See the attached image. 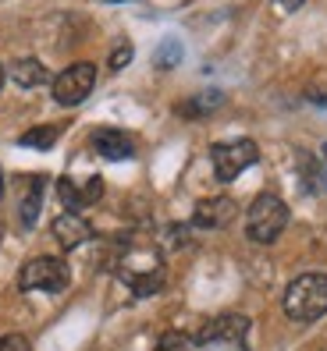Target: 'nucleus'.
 I'll use <instances>...</instances> for the list:
<instances>
[{
    "label": "nucleus",
    "mask_w": 327,
    "mask_h": 351,
    "mask_svg": "<svg viewBox=\"0 0 327 351\" xmlns=\"http://www.w3.org/2000/svg\"><path fill=\"white\" fill-rule=\"evenodd\" d=\"M324 184H327V142H324Z\"/></svg>",
    "instance_id": "412c9836"
},
{
    "label": "nucleus",
    "mask_w": 327,
    "mask_h": 351,
    "mask_svg": "<svg viewBox=\"0 0 327 351\" xmlns=\"http://www.w3.org/2000/svg\"><path fill=\"white\" fill-rule=\"evenodd\" d=\"M256 160H260V149L253 138H235V142H217V146H210V163H214L217 181H235Z\"/></svg>",
    "instance_id": "20e7f679"
},
{
    "label": "nucleus",
    "mask_w": 327,
    "mask_h": 351,
    "mask_svg": "<svg viewBox=\"0 0 327 351\" xmlns=\"http://www.w3.org/2000/svg\"><path fill=\"white\" fill-rule=\"evenodd\" d=\"M217 103H221V93H214V96H203V99H192V103H181L178 114H189V117H196V114H207V110H214Z\"/></svg>",
    "instance_id": "dca6fc26"
},
{
    "label": "nucleus",
    "mask_w": 327,
    "mask_h": 351,
    "mask_svg": "<svg viewBox=\"0 0 327 351\" xmlns=\"http://www.w3.org/2000/svg\"><path fill=\"white\" fill-rule=\"evenodd\" d=\"M107 4H121V0H107Z\"/></svg>",
    "instance_id": "b1692460"
},
{
    "label": "nucleus",
    "mask_w": 327,
    "mask_h": 351,
    "mask_svg": "<svg viewBox=\"0 0 327 351\" xmlns=\"http://www.w3.org/2000/svg\"><path fill=\"white\" fill-rule=\"evenodd\" d=\"M0 195H4V174H0Z\"/></svg>",
    "instance_id": "5701e85b"
},
{
    "label": "nucleus",
    "mask_w": 327,
    "mask_h": 351,
    "mask_svg": "<svg viewBox=\"0 0 327 351\" xmlns=\"http://www.w3.org/2000/svg\"><path fill=\"white\" fill-rule=\"evenodd\" d=\"M128 60H132V47H128V43H121V47L111 53V60H107V64H111V71H121V68L128 64Z\"/></svg>",
    "instance_id": "6ab92c4d"
},
{
    "label": "nucleus",
    "mask_w": 327,
    "mask_h": 351,
    "mask_svg": "<svg viewBox=\"0 0 327 351\" xmlns=\"http://www.w3.org/2000/svg\"><path fill=\"white\" fill-rule=\"evenodd\" d=\"M71 284V270L65 259L57 256H36L22 266L18 274V287L22 291H47V295H60Z\"/></svg>",
    "instance_id": "7ed1b4c3"
},
{
    "label": "nucleus",
    "mask_w": 327,
    "mask_h": 351,
    "mask_svg": "<svg viewBox=\"0 0 327 351\" xmlns=\"http://www.w3.org/2000/svg\"><path fill=\"white\" fill-rule=\"evenodd\" d=\"M0 351H32L25 334H4L0 337Z\"/></svg>",
    "instance_id": "f3484780"
},
{
    "label": "nucleus",
    "mask_w": 327,
    "mask_h": 351,
    "mask_svg": "<svg viewBox=\"0 0 327 351\" xmlns=\"http://www.w3.org/2000/svg\"><path fill=\"white\" fill-rule=\"evenodd\" d=\"M327 313V274H302L284 291V316L295 323H313Z\"/></svg>",
    "instance_id": "f257e3e1"
},
{
    "label": "nucleus",
    "mask_w": 327,
    "mask_h": 351,
    "mask_svg": "<svg viewBox=\"0 0 327 351\" xmlns=\"http://www.w3.org/2000/svg\"><path fill=\"white\" fill-rule=\"evenodd\" d=\"M39 199H43V178H32L29 192H25V199H22V223H25V227H32L36 217H39Z\"/></svg>",
    "instance_id": "ddd939ff"
},
{
    "label": "nucleus",
    "mask_w": 327,
    "mask_h": 351,
    "mask_svg": "<svg viewBox=\"0 0 327 351\" xmlns=\"http://www.w3.org/2000/svg\"><path fill=\"white\" fill-rule=\"evenodd\" d=\"M11 78L22 89H36V86H43V82H50V71H47V64H39L36 57H22L11 64Z\"/></svg>",
    "instance_id": "9d476101"
},
{
    "label": "nucleus",
    "mask_w": 327,
    "mask_h": 351,
    "mask_svg": "<svg viewBox=\"0 0 327 351\" xmlns=\"http://www.w3.org/2000/svg\"><path fill=\"white\" fill-rule=\"evenodd\" d=\"M178 57H181V47L168 39V43L160 47V53H157V64H160V68H174V60H178Z\"/></svg>",
    "instance_id": "a211bd4d"
},
{
    "label": "nucleus",
    "mask_w": 327,
    "mask_h": 351,
    "mask_svg": "<svg viewBox=\"0 0 327 351\" xmlns=\"http://www.w3.org/2000/svg\"><path fill=\"white\" fill-rule=\"evenodd\" d=\"M238 213L235 199L228 195H214V199H203L196 202V213H192V227H203V231H217V227H228Z\"/></svg>",
    "instance_id": "0eeeda50"
},
{
    "label": "nucleus",
    "mask_w": 327,
    "mask_h": 351,
    "mask_svg": "<svg viewBox=\"0 0 327 351\" xmlns=\"http://www.w3.org/2000/svg\"><path fill=\"white\" fill-rule=\"evenodd\" d=\"M93 149L104 160H132L135 156V142L117 132V128H96L93 132Z\"/></svg>",
    "instance_id": "1a4fd4ad"
},
{
    "label": "nucleus",
    "mask_w": 327,
    "mask_h": 351,
    "mask_svg": "<svg viewBox=\"0 0 327 351\" xmlns=\"http://www.w3.org/2000/svg\"><path fill=\"white\" fill-rule=\"evenodd\" d=\"M96 86V64L89 60H75L54 78V103L60 107H78Z\"/></svg>",
    "instance_id": "423d86ee"
},
{
    "label": "nucleus",
    "mask_w": 327,
    "mask_h": 351,
    "mask_svg": "<svg viewBox=\"0 0 327 351\" xmlns=\"http://www.w3.org/2000/svg\"><path fill=\"white\" fill-rule=\"evenodd\" d=\"M54 238H57V245L60 249H78V245H86L89 238H93V227H89V220L82 217V213H60L57 220H54Z\"/></svg>",
    "instance_id": "6e6552de"
},
{
    "label": "nucleus",
    "mask_w": 327,
    "mask_h": 351,
    "mask_svg": "<svg viewBox=\"0 0 327 351\" xmlns=\"http://www.w3.org/2000/svg\"><path fill=\"white\" fill-rule=\"evenodd\" d=\"M57 128L54 125H39V128H29L22 138H18V146H25V149H50L54 142H57Z\"/></svg>",
    "instance_id": "f8f14e48"
},
{
    "label": "nucleus",
    "mask_w": 327,
    "mask_h": 351,
    "mask_svg": "<svg viewBox=\"0 0 327 351\" xmlns=\"http://www.w3.org/2000/svg\"><path fill=\"white\" fill-rule=\"evenodd\" d=\"M57 195H60V202H65V213H78L82 206H86V199H82V189H78L71 178H60V181H57Z\"/></svg>",
    "instance_id": "4468645a"
},
{
    "label": "nucleus",
    "mask_w": 327,
    "mask_h": 351,
    "mask_svg": "<svg viewBox=\"0 0 327 351\" xmlns=\"http://www.w3.org/2000/svg\"><path fill=\"white\" fill-rule=\"evenodd\" d=\"M132 291L139 295V298H150V295H157L160 287H164V270L157 266V270H142V274H128V277H121Z\"/></svg>",
    "instance_id": "9b49d317"
},
{
    "label": "nucleus",
    "mask_w": 327,
    "mask_h": 351,
    "mask_svg": "<svg viewBox=\"0 0 327 351\" xmlns=\"http://www.w3.org/2000/svg\"><path fill=\"white\" fill-rule=\"evenodd\" d=\"M289 227V206H284L278 195H256L249 206V217H245V231H249L253 241L271 245L281 238V231Z\"/></svg>",
    "instance_id": "f03ea898"
},
{
    "label": "nucleus",
    "mask_w": 327,
    "mask_h": 351,
    "mask_svg": "<svg viewBox=\"0 0 327 351\" xmlns=\"http://www.w3.org/2000/svg\"><path fill=\"white\" fill-rule=\"evenodd\" d=\"M302 4H306V0H278V8H284V11H295Z\"/></svg>",
    "instance_id": "aec40b11"
},
{
    "label": "nucleus",
    "mask_w": 327,
    "mask_h": 351,
    "mask_svg": "<svg viewBox=\"0 0 327 351\" xmlns=\"http://www.w3.org/2000/svg\"><path fill=\"white\" fill-rule=\"evenodd\" d=\"M245 337H249V319L242 313L217 316L199 330V344L214 351H245Z\"/></svg>",
    "instance_id": "39448f33"
},
{
    "label": "nucleus",
    "mask_w": 327,
    "mask_h": 351,
    "mask_svg": "<svg viewBox=\"0 0 327 351\" xmlns=\"http://www.w3.org/2000/svg\"><path fill=\"white\" fill-rule=\"evenodd\" d=\"M153 351H192V341H189L185 334H178V330H171V334H164V337L157 341Z\"/></svg>",
    "instance_id": "2eb2a0df"
},
{
    "label": "nucleus",
    "mask_w": 327,
    "mask_h": 351,
    "mask_svg": "<svg viewBox=\"0 0 327 351\" xmlns=\"http://www.w3.org/2000/svg\"><path fill=\"white\" fill-rule=\"evenodd\" d=\"M4 78H8V71H4V64H0V89H4Z\"/></svg>",
    "instance_id": "4be33fe9"
}]
</instances>
